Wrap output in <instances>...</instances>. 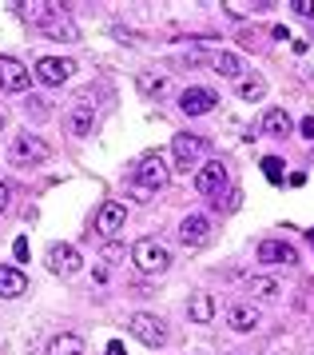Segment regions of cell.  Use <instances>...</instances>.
Masks as SVG:
<instances>
[{"label":"cell","instance_id":"6da1fadb","mask_svg":"<svg viewBox=\"0 0 314 355\" xmlns=\"http://www.w3.org/2000/svg\"><path fill=\"white\" fill-rule=\"evenodd\" d=\"M131 180H136V188H140V192H159V188H167V180H172V172H167V160H163L159 152H147V156L136 164Z\"/></svg>","mask_w":314,"mask_h":355},{"label":"cell","instance_id":"7a4b0ae2","mask_svg":"<svg viewBox=\"0 0 314 355\" xmlns=\"http://www.w3.org/2000/svg\"><path fill=\"white\" fill-rule=\"evenodd\" d=\"M131 259H136V268L147 272V275H163L167 268H172V252H167L159 240H151V236L131 248Z\"/></svg>","mask_w":314,"mask_h":355},{"label":"cell","instance_id":"3957f363","mask_svg":"<svg viewBox=\"0 0 314 355\" xmlns=\"http://www.w3.org/2000/svg\"><path fill=\"white\" fill-rule=\"evenodd\" d=\"M172 156H175V168L187 172V168H195V164L207 156V140L195 136V132H179V136L172 140Z\"/></svg>","mask_w":314,"mask_h":355},{"label":"cell","instance_id":"277c9868","mask_svg":"<svg viewBox=\"0 0 314 355\" xmlns=\"http://www.w3.org/2000/svg\"><path fill=\"white\" fill-rule=\"evenodd\" d=\"M64 124H68V136H76V140L92 136V128H95V104H92V96H76V100H72V108L64 112Z\"/></svg>","mask_w":314,"mask_h":355},{"label":"cell","instance_id":"5b68a950","mask_svg":"<svg viewBox=\"0 0 314 355\" xmlns=\"http://www.w3.org/2000/svg\"><path fill=\"white\" fill-rule=\"evenodd\" d=\"M127 327H131V336L140 339L143 347H163V343H167V327H163V320H159V315L136 311V315L127 320Z\"/></svg>","mask_w":314,"mask_h":355},{"label":"cell","instance_id":"8992f818","mask_svg":"<svg viewBox=\"0 0 314 355\" xmlns=\"http://www.w3.org/2000/svg\"><path fill=\"white\" fill-rule=\"evenodd\" d=\"M195 192L207 196V200H219L227 192V164L223 160H207L199 172H195Z\"/></svg>","mask_w":314,"mask_h":355},{"label":"cell","instance_id":"52a82bcc","mask_svg":"<svg viewBox=\"0 0 314 355\" xmlns=\"http://www.w3.org/2000/svg\"><path fill=\"white\" fill-rule=\"evenodd\" d=\"M8 152H12V160L20 164V168H32V164H44L48 156H52V152H48V144L40 140V136H32V132H20V136L12 140V148H8Z\"/></svg>","mask_w":314,"mask_h":355},{"label":"cell","instance_id":"ba28073f","mask_svg":"<svg viewBox=\"0 0 314 355\" xmlns=\"http://www.w3.org/2000/svg\"><path fill=\"white\" fill-rule=\"evenodd\" d=\"M72 72H76V64H72V60H64V56H40L32 76H36L40 84H48V88H60V84L72 80Z\"/></svg>","mask_w":314,"mask_h":355},{"label":"cell","instance_id":"9c48e42d","mask_svg":"<svg viewBox=\"0 0 314 355\" xmlns=\"http://www.w3.org/2000/svg\"><path fill=\"white\" fill-rule=\"evenodd\" d=\"M48 268L56 275H76L80 268H84V259H80V252L72 248V243H48Z\"/></svg>","mask_w":314,"mask_h":355},{"label":"cell","instance_id":"30bf717a","mask_svg":"<svg viewBox=\"0 0 314 355\" xmlns=\"http://www.w3.org/2000/svg\"><path fill=\"white\" fill-rule=\"evenodd\" d=\"M127 224V208L120 204V200H108L104 208L95 211V232L104 236V240H111V236H120Z\"/></svg>","mask_w":314,"mask_h":355},{"label":"cell","instance_id":"8fae6325","mask_svg":"<svg viewBox=\"0 0 314 355\" xmlns=\"http://www.w3.org/2000/svg\"><path fill=\"white\" fill-rule=\"evenodd\" d=\"M215 104H219V96L211 88H183L179 92V112L183 116H207Z\"/></svg>","mask_w":314,"mask_h":355},{"label":"cell","instance_id":"7c38bea8","mask_svg":"<svg viewBox=\"0 0 314 355\" xmlns=\"http://www.w3.org/2000/svg\"><path fill=\"white\" fill-rule=\"evenodd\" d=\"M255 256H259V263H267V268H279V263L290 268V263H299V252H295L286 240H263Z\"/></svg>","mask_w":314,"mask_h":355},{"label":"cell","instance_id":"4fadbf2b","mask_svg":"<svg viewBox=\"0 0 314 355\" xmlns=\"http://www.w3.org/2000/svg\"><path fill=\"white\" fill-rule=\"evenodd\" d=\"M32 84V72L20 60H12V56H0V88L4 92H28Z\"/></svg>","mask_w":314,"mask_h":355},{"label":"cell","instance_id":"5bb4252c","mask_svg":"<svg viewBox=\"0 0 314 355\" xmlns=\"http://www.w3.org/2000/svg\"><path fill=\"white\" fill-rule=\"evenodd\" d=\"M179 240L187 243V248H203V243L211 240V220H207V216H183Z\"/></svg>","mask_w":314,"mask_h":355},{"label":"cell","instance_id":"9a60e30c","mask_svg":"<svg viewBox=\"0 0 314 355\" xmlns=\"http://www.w3.org/2000/svg\"><path fill=\"white\" fill-rule=\"evenodd\" d=\"M227 323L247 336V331H259V327H263V311H259L255 304H235L231 311H227Z\"/></svg>","mask_w":314,"mask_h":355},{"label":"cell","instance_id":"2e32d148","mask_svg":"<svg viewBox=\"0 0 314 355\" xmlns=\"http://www.w3.org/2000/svg\"><path fill=\"white\" fill-rule=\"evenodd\" d=\"M24 291H28V275L20 272V268H4L0 263V300H16Z\"/></svg>","mask_w":314,"mask_h":355},{"label":"cell","instance_id":"e0dca14e","mask_svg":"<svg viewBox=\"0 0 314 355\" xmlns=\"http://www.w3.org/2000/svg\"><path fill=\"white\" fill-rule=\"evenodd\" d=\"M290 128H295V120L286 116V108H270V112H263V132H267V136L283 140V136H290Z\"/></svg>","mask_w":314,"mask_h":355},{"label":"cell","instance_id":"ac0fdd59","mask_svg":"<svg viewBox=\"0 0 314 355\" xmlns=\"http://www.w3.org/2000/svg\"><path fill=\"white\" fill-rule=\"evenodd\" d=\"M247 295H255V300H279V295H283V284H279V279H270V275H251V279H247Z\"/></svg>","mask_w":314,"mask_h":355},{"label":"cell","instance_id":"d6986e66","mask_svg":"<svg viewBox=\"0 0 314 355\" xmlns=\"http://www.w3.org/2000/svg\"><path fill=\"white\" fill-rule=\"evenodd\" d=\"M48 355H84V339L76 331H60L48 339Z\"/></svg>","mask_w":314,"mask_h":355},{"label":"cell","instance_id":"ffe728a7","mask_svg":"<svg viewBox=\"0 0 314 355\" xmlns=\"http://www.w3.org/2000/svg\"><path fill=\"white\" fill-rule=\"evenodd\" d=\"M187 315L195 323H211V320H215V300H211L207 291H195V295H191V304H187Z\"/></svg>","mask_w":314,"mask_h":355},{"label":"cell","instance_id":"44dd1931","mask_svg":"<svg viewBox=\"0 0 314 355\" xmlns=\"http://www.w3.org/2000/svg\"><path fill=\"white\" fill-rule=\"evenodd\" d=\"M211 68H215L219 76H231V80H243V60H239L235 52H215V56H211Z\"/></svg>","mask_w":314,"mask_h":355},{"label":"cell","instance_id":"7402d4cb","mask_svg":"<svg viewBox=\"0 0 314 355\" xmlns=\"http://www.w3.org/2000/svg\"><path fill=\"white\" fill-rule=\"evenodd\" d=\"M136 84H140L143 96H163L172 80H167V72H140V80H136Z\"/></svg>","mask_w":314,"mask_h":355},{"label":"cell","instance_id":"603a6c76","mask_svg":"<svg viewBox=\"0 0 314 355\" xmlns=\"http://www.w3.org/2000/svg\"><path fill=\"white\" fill-rule=\"evenodd\" d=\"M239 96L247 100V104H259V100L267 96V80L263 76H243L239 80Z\"/></svg>","mask_w":314,"mask_h":355},{"label":"cell","instance_id":"cb8c5ba5","mask_svg":"<svg viewBox=\"0 0 314 355\" xmlns=\"http://www.w3.org/2000/svg\"><path fill=\"white\" fill-rule=\"evenodd\" d=\"M283 168L286 164L279 160V156H267V160H263V176H267L270 184H283Z\"/></svg>","mask_w":314,"mask_h":355},{"label":"cell","instance_id":"d4e9b609","mask_svg":"<svg viewBox=\"0 0 314 355\" xmlns=\"http://www.w3.org/2000/svg\"><path fill=\"white\" fill-rule=\"evenodd\" d=\"M24 116H32V120H48V100L28 96V100H24Z\"/></svg>","mask_w":314,"mask_h":355},{"label":"cell","instance_id":"484cf974","mask_svg":"<svg viewBox=\"0 0 314 355\" xmlns=\"http://www.w3.org/2000/svg\"><path fill=\"white\" fill-rule=\"evenodd\" d=\"M290 8H295L302 20H314V0H290Z\"/></svg>","mask_w":314,"mask_h":355},{"label":"cell","instance_id":"4316f807","mask_svg":"<svg viewBox=\"0 0 314 355\" xmlns=\"http://www.w3.org/2000/svg\"><path fill=\"white\" fill-rule=\"evenodd\" d=\"M127 252H124V243H116V240H108L104 243V259H111V263H116V259H124Z\"/></svg>","mask_w":314,"mask_h":355},{"label":"cell","instance_id":"83f0119b","mask_svg":"<svg viewBox=\"0 0 314 355\" xmlns=\"http://www.w3.org/2000/svg\"><path fill=\"white\" fill-rule=\"evenodd\" d=\"M8 204H12V188H8V184H4V180H0V216H4V211H8Z\"/></svg>","mask_w":314,"mask_h":355},{"label":"cell","instance_id":"f1b7e54d","mask_svg":"<svg viewBox=\"0 0 314 355\" xmlns=\"http://www.w3.org/2000/svg\"><path fill=\"white\" fill-rule=\"evenodd\" d=\"M12 256L20 259V263H24V259H28V240H24V236H20V240L12 243Z\"/></svg>","mask_w":314,"mask_h":355},{"label":"cell","instance_id":"f546056e","mask_svg":"<svg viewBox=\"0 0 314 355\" xmlns=\"http://www.w3.org/2000/svg\"><path fill=\"white\" fill-rule=\"evenodd\" d=\"M299 128H302V136H306V140H314V116H306Z\"/></svg>","mask_w":314,"mask_h":355},{"label":"cell","instance_id":"4dcf8cb0","mask_svg":"<svg viewBox=\"0 0 314 355\" xmlns=\"http://www.w3.org/2000/svg\"><path fill=\"white\" fill-rule=\"evenodd\" d=\"M108 355H127L124 343H120V339H111V343H108Z\"/></svg>","mask_w":314,"mask_h":355},{"label":"cell","instance_id":"1f68e13d","mask_svg":"<svg viewBox=\"0 0 314 355\" xmlns=\"http://www.w3.org/2000/svg\"><path fill=\"white\" fill-rule=\"evenodd\" d=\"M0 132H4V112H0Z\"/></svg>","mask_w":314,"mask_h":355},{"label":"cell","instance_id":"d6a6232c","mask_svg":"<svg viewBox=\"0 0 314 355\" xmlns=\"http://www.w3.org/2000/svg\"><path fill=\"white\" fill-rule=\"evenodd\" d=\"M311 243H314V232H311Z\"/></svg>","mask_w":314,"mask_h":355}]
</instances>
